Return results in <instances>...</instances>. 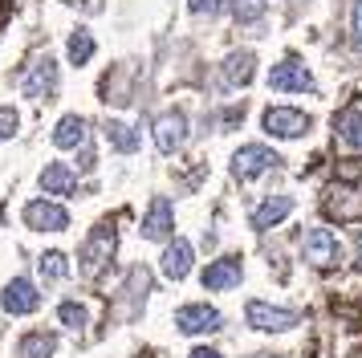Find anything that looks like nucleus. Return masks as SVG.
<instances>
[{
	"mask_svg": "<svg viewBox=\"0 0 362 358\" xmlns=\"http://www.w3.org/2000/svg\"><path fill=\"white\" fill-rule=\"evenodd\" d=\"M358 269H362V236H358Z\"/></svg>",
	"mask_w": 362,
	"mask_h": 358,
	"instance_id": "obj_32",
	"label": "nucleus"
},
{
	"mask_svg": "<svg viewBox=\"0 0 362 358\" xmlns=\"http://www.w3.org/2000/svg\"><path fill=\"white\" fill-rule=\"evenodd\" d=\"M21 216H25V224L33 232H62L69 224V212L62 204H53V200H29Z\"/></svg>",
	"mask_w": 362,
	"mask_h": 358,
	"instance_id": "obj_7",
	"label": "nucleus"
},
{
	"mask_svg": "<svg viewBox=\"0 0 362 358\" xmlns=\"http://www.w3.org/2000/svg\"><path fill=\"white\" fill-rule=\"evenodd\" d=\"M102 134H106V143L115 146V151H122V155H134V151H139V130L127 127V122H118V118H110V122L102 127Z\"/></svg>",
	"mask_w": 362,
	"mask_h": 358,
	"instance_id": "obj_21",
	"label": "nucleus"
},
{
	"mask_svg": "<svg viewBox=\"0 0 362 358\" xmlns=\"http://www.w3.org/2000/svg\"><path fill=\"white\" fill-rule=\"evenodd\" d=\"M41 306V293L33 289V281H25V277H13L4 293H0V309L4 313H33Z\"/></svg>",
	"mask_w": 362,
	"mask_h": 358,
	"instance_id": "obj_12",
	"label": "nucleus"
},
{
	"mask_svg": "<svg viewBox=\"0 0 362 358\" xmlns=\"http://www.w3.org/2000/svg\"><path fill=\"white\" fill-rule=\"evenodd\" d=\"M297 4H301V0H297Z\"/></svg>",
	"mask_w": 362,
	"mask_h": 358,
	"instance_id": "obj_34",
	"label": "nucleus"
},
{
	"mask_svg": "<svg viewBox=\"0 0 362 358\" xmlns=\"http://www.w3.org/2000/svg\"><path fill=\"white\" fill-rule=\"evenodd\" d=\"M192 358H224V354H220V350H212V346H196V350H192Z\"/></svg>",
	"mask_w": 362,
	"mask_h": 358,
	"instance_id": "obj_30",
	"label": "nucleus"
},
{
	"mask_svg": "<svg viewBox=\"0 0 362 358\" xmlns=\"http://www.w3.org/2000/svg\"><path fill=\"white\" fill-rule=\"evenodd\" d=\"M245 318H248V325H252V330H269V334H285V330H293V325L301 322L293 309L269 306V301H248Z\"/></svg>",
	"mask_w": 362,
	"mask_h": 358,
	"instance_id": "obj_4",
	"label": "nucleus"
},
{
	"mask_svg": "<svg viewBox=\"0 0 362 358\" xmlns=\"http://www.w3.org/2000/svg\"><path fill=\"white\" fill-rule=\"evenodd\" d=\"M21 86H25L29 98H49L53 90H57V62H53L49 53H45V57H33V65L25 69Z\"/></svg>",
	"mask_w": 362,
	"mask_h": 358,
	"instance_id": "obj_8",
	"label": "nucleus"
},
{
	"mask_svg": "<svg viewBox=\"0 0 362 358\" xmlns=\"http://www.w3.org/2000/svg\"><path fill=\"white\" fill-rule=\"evenodd\" d=\"M37 273H41V281H62V277L69 273V260L66 253H41V260H37Z\"/></svg>",
	"mask_w": 362,
	"mask_h": 358,
	"instance_id": "obj_23",
	"label": "nucleus"
},
{
	"mask_svg": "<svg viewBox=\"0 0 362 358\" xmlns=\"http://www.w3.org/2000/svg\"><path fill=\"white\" fill-rule=\"evenodd\" d=\"M269 90H277V94H313V74L305 69V62L285 57V62L269 69Z\"/></svg>",
	"mask_w": 362,
	"mask_h": 358,
	"instance_id": "obj_3",
	"label": "nucleus"
},
{
	"mask_svg": "<svg viewBox=\"0 0 362 358\" xmlns=\"http://www.w3.org/2000/svg\"><path fill=\"white\" fill-rule=\"evenodd\" d=\"M240 277H245V265H240V260L236 257H220V260H212V265L204 269V289H216V293L236 289Z\"/></svg>",
	"mask_w": 362,
	"mask_h": 358,
	"instance_id": "obj_13",
	"label": "nucleus"
},
{
	"mask_svg": "<svg viewBox=\"0 0 362 358\" xmlns=\"http://www.w3.org/2000/svg\"><path fill=\"white\" fill-rule=\"evenodd\" d=\"M289 212H293V195H269L261 208L252 212V228H261V232H264V228L281 224Z\"/></svg>",
	"mask_w": 362,
	"mask_h": 358,
	"instance_id": "obj_17",
	"label": "nucleus"
},
{
	"mask_svg": "<svg viewBox=\"0 0 362 358\" xmlns=\"http://www.w3.org/2000/svg\"><path fill=\"white\" fill-rule=\"evenodd\" d=\"M159 269H163V277H171V281H183V277L192 273V244L183 241V236L167 241L163 260H159Z\"/></svg>",
	"mask_w": 362,
	"mask_h": 358,
	"instance_id": "obj_14",
	"label": "nucleus"
},
{
	"mask_svg": "<svg viewBox=\"0 0 362 358\" xmlns=\"http://www.w3.org/2000/svg\"><path fill=\"white\" fill-rule=\"evenodd\" d=\"M53 350H57V338L45 334V330H33V334H25V338L17 342L21 358H53Z\"/></svg>",
	"mask_w": 362,
	"mask_h": 358,
	"instance_id": "obj_22",
	"label": "nucleus"
},
{
	"mask_svg": "<svg viewBox=\"0 0 362 358\" xmlns=\"http://www.w3.org/2000/svg\"><path fill=\"white\" fill-rule=\"evenodd\" d=\"M57 318H62V325H69V330H82L86 325V309L78 306V301H62Z\"/></svg>",
	"mask_w": 362,
	"mask_h": 358,
	"instance_id": "obj_26",
	"label": "nucleus"
},
{
	"mask_svg": "<svg viewBox=\"0 0 362 358\" xmlns=\"http://www.w3.org/2000/svg\"><path fill=\"white\" fill-rule=\"evenodd\" d=\"M264 130L273 139H301V134H310V114L293 110V106H269L264 110Z\"/></svg>",
	"mask_w": 362,
	"mask_h": 358,
	"instance_id": "obj_6",
	"label": "nucleus"
},
{
	"mask_svg": "<svg viewBox=\"0 0 362 358\" xmlns=\"http://www.w3.org/2000/svg\"><path fill=\"white\" fill-rule=\"evenodd\" d=\"M301 253H305V260H310L313 269H334L342 260V244H338V236L329 228L317 224L301 236Z\"/></svg>",
	"mask_w": 362,
	"mask_h": 358,
	"instance_id": "obj_2",
	"label": "nucleus"
},
{
	"mask_svg": "<svg viewBox=\"0 0 362 358\" xmlns=\"http://www.w3.org/2000/svg\"><path fill=\"white\" fill-rule=\"evenodd\" d=\"M69 62L74 65H86L90 57H94V37H90V29H78L74 37H69Z\"/></svg>",
	"mask_w": 362,
	"mask_h": 358,
	"instance_id": "obj_24",
	"label": "nucleus"
},
{
	"mask_svg": "<svg viewBox=\"0 0 362 358\" xmlns=\"http://www.w3.org/2000/svg\"><path fill=\"white\" fill-rule=\"evenodd\" d=\"M350 41L362 49V0L354 4V16H350Z\"/></svg>",
	"mask_w": 362,
	"mask_h": 358,
	"instance_id": "obj_29",
	"label": "nucleus"
},
{
	"mask_svg": "<svg viewBox=\"0 0 362 358\" xmlns=\"http://www.w3.org/2000/svg\"><path fill=\"white\" fill-rule=\"evenodd\" d=\"M252 74H257V57L248 49H236L224 57V86H248Z\"/></svg>",
	"mask_w": 362,
	"mask_h": 358,
	"instance_id": "obj_16",
	"label": "nucleus"
},
{
	"mask_svg": "<svg viewBox=\"0 0 362 358\" xmlns=\"http://www.w3.org/2000/svg\"><path fill=\"white\" fill-rule=\"evenodd\" d=\"M139 232H143V241H167V236L175 232V212H171V204H167L163 195L151 200V208H147V216H143Z\"/></svg>",
	"mask_w": 362,
	"mask_h": 358,
	"instance_id": "obj_11",
	"label": "nucleus"
},
{
	"mask_svg": "<svg viewBox=\"0 0 362 358\" xmlns=\"http://www.w3.org/2000/svg\"><path fill=\"white\" fill-rule=\"evenodd\" d=\"M281 163V155L273 151V146H264V143H245L236 155H232V175L240 179H257V175H264V171H273Z\"/></svg>",
	"mask_w": 362,
	"mask_h": 358,
	"instance_id": "obj_1",
	"label": "nucleus"
},
{
	"mask_svg": "<svg viewBox=\"0 0 362 358\" xmlns=\"http://www.w3.org/2000/svg\"><path fill=\"white\" fill-rule=\"evenodd\" d=\"M326 212L338 216V220H358L362 204H358V195L350 192V187H334V192L326 195Z\"/></svg>",
	"mask_w": 362,
	"mask_h": 358,
	"instance_id": "obj_20",
	"label": "nucleus"
},
{
	"mask_svg": "<svg viewBox=\"0 0 362 358\" xmlns=\"http://www.w3.org/2000/svg\"><path fill=\"white\" fill-rule=\"evenodd\" d=\"M187 143V118L180 110H167L155 118V146L163 151V155H175L180 146Z\"/></svg>",
	"mask_w": 362,
	"mask_h": 358,
	"instance_id": "obj_10",
	"label": "nucleus"
},
{
	"mask_svg": "<svg viewBox=\"0 0 362 358\" xmlns=\"http://www.w3.org/2000/svg\"><path fill=\"white\" fill-rule=\"evenodd\" d=\"M86 139H90V127H86L82 114H62V118H57V127H53V143L57 146L74 151V146H82Z\"/></svg>",
	"mask_w": 362,
	"mask_h": 358,
	"instance_id": "obj_15",
	"label": "nucleus"
},
{
	"mask_svg": "<svg viewBox=\"0 0 362 358\" xmlns=\"http://www.w3.org/2000/svg\"><path fill=\"white\" fill-rule=\"evenodd\" d=\"M66 4H86L90 13H98V8H102V0H66Z\"/></svg>",
	"mask_w": 362,
	"mask_h": 358,
	"instance_id": "obj_31",
	"label": "nucleus"
},
{
	"mask_svg": "<svg viewBox=\"0 0 362 358\" xmlns=\"http://www.w3.org/2000/svg\"><path fill=\"white\" fill-rule=\"evenodd\" d=\"M41 192H49V195H74V192H78V175L69 171L66 163H49V167L41 171Z\"/></svg>",
	"mask_w": 362,
	"mask_h": 358,
	"instance_id": "obj_18",
	"label": "nucleus"
},
{
	"mask_svg": "<svg viewBox=\"0 0 362 358\" xmlns=\"http://www.w3.org/2000/svg\"><path fill=\"white\" fill-rule=\"evenodd\" d=\"M232 16L240 25H257L264 16V0H232Z\"/></svg>",
	"mask_w": 362,
	"mask_h": 358,
	"instance_id": "obj_25",
	"label": "nucleus"
},
{
	"mask_svg": "<svg viewBox=\"0 0 362 358\" xmlns=\"http://www.w3.org/2000/svg\"><path fill=\"white\" fill-rule=\"evenodd\" d=\"M187 8H192V16H216L224 8V0H187Z\"/></svg>",
	"mask_w": 362,
	"mask_h": 358,
	"instance_id": "obj_28",
	"label": "nucleus"
},
{
	"mask_svg": "<svg viewBox=\"0 0 362 358\" xmlns=\"http://www.w3.org/2000/svg\"><path fill=\"white\" fill-rule=\"evenodd\" d=\"M334 130L350 151H362V106H346L338 118H334Z\"/></svg>",
	"mask_w": 362,
	"mask_h": 358,
	"instance_id": "obj_19",
	"label": "nucleus"
},
{
	"mask_svg": "<svg viewBox=\"0 0 362 358\" xmlns=\"http://www.w3.org/2000/svg\"><path fill=\"white\" fill-rule=\"evenodd\" d=\"M257 358H273V354H257Z\"/></svg>",
	"mask_w": 362,
	"mask_h": 358,
	"instance_id": "obj_33",
	"label": "nucleus"
},
{
	"mask_svg": "<svg viewBox=\"0 0 362 358\" xmlns=\"http://www.w3.org/2000/svg\"><path fill=\"white\" fill-rule=\"evenodd\" d=\"M17 127H21V114L13 110V106H0V143H4V139H13Z\"/></svg>",
	"mask_w": 362,
	"mask_h": 358,
	"instance_id": "obj_27",
	"label": "nucleus"
},
{
	"mask_svg": "<svg viewBox=\"0 0 362 358\" xmlns=\"http://www.w3.org/2000/svg\"><path fill=\"white\" fill-rule=\"evenodd\" d=\"M110 253H115V224H98L82 244V277H98Z\"/></svg>",
	"mask_w": 362,
	"mask_h": 358,
	"instance_id": "obj_5",
	"label": "nucleus"
},
{
	"mask_svg": "<svg viewBox=\"0 0 362 358\" xmlns=\"http://www.w3.org/2000/svg\"><path fill=\"white\" fill-rule=\"evenodd\" d=\"M175 325H180L183 334H212V330H220V309L208 306V301L180 306L175 309Z\"/></svg>",
	"mask_w": 362,
	"mask_h": 358,
	"instance_id": "obj_9",
	"label": "nucleus"
}]
</instances>
